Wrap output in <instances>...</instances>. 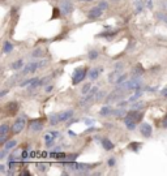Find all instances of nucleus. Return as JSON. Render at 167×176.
I'll return each instance as SVG.
<instances>
[{
	"instance_id": "nucleus-33",
	"label": "nucleus",
	"mask_w": 167,
	"mask_h": 176,
	"mask_svg": "<svg viewBox=\"0 0 167 176\" xmlns=\"http://www.w3.org/2000/svg\"><path fill=\"white\" fill-rule=\"evenodd\" d=\"M125 80H127V76L123 74V76H120V78L118 80V82H116V84H123V81H125Z\"/></svg>"
},
{
	"instance_id": "nucleus-12",
	"label": "nucleus",
	"mask_w": 167,
	"mask_h": 176,
	"mask_svg": "<svg viewBox=\"0 0 167 176\" xmlns=\"http://www.w3.org/2000/svg\"><path fill=\"white\" fill-rule=\"evenodd\" d=\"M124 123H125V126H127V128L129 129V130H133V129L136 128V122H133V120L129 119V118H125V119H124Z\"/></svg>"
},
{
	"instance_id": "nucleus-1",
	"label": "nucleus",
	"mask_w": 167,
	"mask_h": 176,
	"mask_svg": "<svg viewBox=\"0 0 167 176\" xmlns=\"http://www.w3.org/2000/svg\"><path fill=\"white\" fill-rule=\"evenodd\" d=\"M25 125H26V118L25 116L18 118L14 122V124L12 125V132L13 133H20V132L25 128Z\"/></svg>"
},
{
	"instance_id": "nucleus-39",
	"label": "nucleus",
	"mask_w": 167,
	"mask_h": 176,
	"mask_svg": "<svg viewBox=\"0 0 167 176\" xmlns=\"http://www.w3.org/2000/svg\"><path fill=\"white\" fill-rule=\"evenodd\" d=\"M51 134H52V137H54V138H56V137L59 136V133H58V132H51Z\"/></svg>"
},
{
	"instance_id": "nucleus-27",
	"label": "nucleus",
	"mask_w": 167,
	"mask_h": 176,
	"mask_svg": "<svg viewBox=\"0 0 167 176\" xmlns=\"http://www.w3.org/2000/svg\"><path fill=\"white\" fill-rule=\"evenodd\" d=\"M37 167L39 171H46V167H47V164H44V163H37Z\"/></svg>"
},
{
	"instance_id": "nucleus-3",
	"label": "nucleus",
	"mask_w": 167,
	"mask_h": 176,
	"mask_svg": "<svg viewBox=\"0 0 167 176\" xmlns=\"http://www.w3.org/2000/svg\"><path fill=\"white\" fill-rule=\"evenodd\" d=\"M85 76H86V69L85 68H77L75 74H73V85L81 82L84 78H85Z\"/></svg>"
},
{
	"instance_id": "nucleus-7",
	"label": "nucleus",
	"mask_w": 167,
	"mask_h": 176,
	"mask_svg": "<svg viewBox=\"0 0 167 176\" xmlns=\"http://www.w3.org/2000/svg\"><path fill=\"white\" fill-rule=\"evenodd\" d=\"M102 12H103L102 8L94 7V8H92L90 10H89V18H98L99 16L102 14Z\"/></svg>"
},
{
	"instance_id": "nucleus-24",
	"label": "nucleus",
	"mask_w": 167,
	"mask_h": 176,
	"mask_svg": "<svg viewBox=\"0 0 167 176\" xmlns=\"http://www.w3.org/2000/svg\"><path fill=\"white\" fill-rule=\"evenodd\" d=\"M110 112H111L110 107H108V106H104V107L101 110V112H99V114H101L102 116H106V115H107V114H110Z\"/></svg>"
},
{
	"instance_id": "nucleus-6",
	"label": "nucleus",
	"mask_w": 167,
	"mask_h": 176,
	"mask_svg": "<svg viewBox=\"0 0 167 176\" xmlns=\"http://www.w3.org/2000/svg\"><path fill=\"white\" fill-rule=\"evenodd\" d=\"M127 118H129V119H132L133 122H140V120L142 119V114H140V112H137V110H132L131 112H128L127 114Z\"/></svg>"
},
{
	"instance_id": "nucleus-30",
	"label": "nucleus",
	"mask_w": 167,
	"mask_h": 176,
	"mask_svg": "<svg viewBox=\"0 0 167 176\" xmlns=\"http://www.w3.org/2000/svg\"><path fill=\"white\" fill-rule=\"evenodd\" d=\"M89 58H90L92 60L93 59H97L98 58V52L97 51H90V52H89Z\"/></svg>"
},
{
	"instance_id": "nucleus-2",
	"label": "nucleus",
	"mask_w": 167,
	"mask_h": 176,
	"mask_svg": "<svg viewBox=\"0 0 167 176\" xmlns=\"http://www.w3.org/2000/svg\"><path fill=\"white\" fill-rule=\"evenodd\" d=\"M60 10H62L63 14L68 16L72 10H73V5H72L69 0H62V2H60Z\"/></svg>"
},
{
	"instance_id": "nucleus-41",
	"label": "nucleus",
	"mask_w": 167,
	"mask_h": 176,
	"mask_svg": "<svg viewBox=\"0 0 167 176\" xmlns=\"http://www.w3.org/2000/svg\"><path fill=\"white\" fill-rule=\"evenodd\" d=\"M119 106H120V107H123V106H127V101H125V102H120V103H119Z\"/></svg>"
},
{
	"instance_id": "nucleus-16",
	"label": "nucleus",
	"mask_w": 167,
	"mask_h": 176,
	"mask_svg": "<svg viewBox=\"0 0 167 176\" xmlns=\"http://www.w3.org/2000/svg\"><path fill=\"white\" fill-rule=\"evenodd\" d=\"M50 157H51V158H55V159H59V161H62V159H64L67 155H65L64 153H58V151H54V153L50 154Z\"/></svg>"
},
{
	"instance_id": "nucleus-8",
	"label": "nucleus",
	"mask_w": 167,
	"mask_h": 176,
	"mask_svg": "<svg viewBox=\"0 0 167 176\" xmlns=\"http://www.w3.org/2000/svg\"><path fill=\"white\" fill-rule=\"evenodd\" d=\"M29 128L31 130H34V132H38V130H41L43 128V124L41 120H33V122H30V126Z\"/></svg>"
},
{
	"instance_id": "nucleus-23",
	"label": "nucleus",
	"mask_w": 167,
	"mask_h": 176,
	"mask_svg": "<svg viewBox=\"0 0 167 176\" xmlns=\"http://www.w3.org/2000/svg\"><path fill=\"white\" fill-rule=\"evenodd\" d=\"M38 80L37 78H30V80H26V81H24V82H21V86H26V85H29V84H35Z\"/></svg>"
},
{
	"instance_id": "nucleus-28",
	"label": "nucleus",
	"mask_w": 167,
	"mask_h": 176,
	"mask_svg": "<svg viewBox=\"0 0 167 176\" xmlns=\"http://www.w3.org/2000/svg\"><path fill=\"white\" fill-rule=\"evenodd\" d=\"M144 4H145V7H146L148 9H152V7H153L152 0H144Z\"/></svg>"
},
{
	"instance_id": "nucleus-40",
	"label": "nucleus",
	"mask_w": 167,
	"mask_h": 176,
	"mask_svg": "<svg viewBox=\"0 0 167 176\" xmlns=\"http://www.w3.org/2000/svg\"><path fill=\"white\" fill-rule=\"evenodd\" d=\"M163 126H165V128H167V115H166V118L163 120Z\"/></svg>"
},
{
	"instance_id": "nucleus-36",
	"label": "nucleus",
	"mask_w": 167,
	"mask_h": 176,
	"mask_svg": "<svg viewBox=\"0 0 167 176\" xmlns=\"http://www.w3.org/2000/svg\"><path fill=\"white\" fill-rule=\"evenodd\" d=\"M27 158V151H22V159H26Z\"/></svg>"
},
{
	"instance_id": "nucleus-22",
	"label": "nucleus",
	"mask_w": 167,
	"mask_h": 176,
	"mask_svg": "<svg viewBox=\"0 0 167 176\" xmlns=\"http://www.w3.org/2000/svg\"><path fill=\"white\" fill-rule=\"evenodd\" d=\"M22 65H24V63H22V60H17V62H14L13 64H12V68L13 69H20Z\"/></svg>"
},
{
	"instance_id": "nucleus-42",
	"label": "nucleus",
	"mask_w": 167,
	"mask_h": 176,
	"mask_svg": "<svg viewBox=\"0 0 167 176\" xmlns=\"http://www.w3.org/2000/svg\"><path fill=\"white\" fill-rule=\"evenodd\" d=\"M5 94H7V90H3L2 93H0V97H4Z\"/></svg>"
},
{
	"instance_id": "nucleus-20",
	"label": "nucleus",
	"mask_w": 167,
	"mask_h": 176,
	"mask_svg": "<svg viewBox=\"0 0 167 176\" xmlns=\"http://www.w3.org/2000/svg\"><path fill=\"white\" fill-rule=\"evenodd\" d=\"M16 144H17V142H16L14 140H12V141H8L7 144L4 145V149H5V150H9V149H12V147H14V146H16Z\"/></svg>"
},
{
	"instance_id": "nucleus-5",
	"label": "nucleus",
	"mask_w": 167,
	"mask_h": 176,
	"mask_svg": "<svg viewBox=\"0 0 167 176\" xmlns=\"http://www.w3.org/2000/svg\"><path fill=\"white\" fill-rule=\"evenodd\" d=\"M140 130H141V134L144 137H150V136H152V126H150L148 123L141 124Z\"/></svg>"
},
{
	"instance_id": "nucleus-25",
	"label": "nucleus",
	"mask_w": 167,
	"mask_h": 176,
	"mask_svg": "<svg viewBox=\"0 0 167 176\" xmlns=\"http://www.w3.org/2000/svg\"><path fill=\"white\" fill-rule=\"evenodd\" d=\"M112 114L115 115V116H124L125 111H123V110H116V111H112Z\"/></svg>"
},
{
	"instance_id": "nucleus-13",
	"label": "nucleus",
	"mask_w": 167,
	"mask_h": 176,
	"mask_svg": "<svg viewBox=\"0 0 167 176\" xmlns=\"http://www.w3.org/2000/svg\"><path fill=\"white\" fill-rule=\"evenodd\" d=\"M102 145H103V147L106 150H112L114 149V144L108 138H103L102 140Z\"/></svg>"
},
{
	"instance_id": "nucleus-17",
	"label": "nucleus",
	"mask_w": 167,
	"mask_h": 176,
	"mask_svg": "<svg viewBox=\"0 0 167 176\" xmlns=\"http://www.w3.org/2000/svg\"><path fill=\"white\" fill-rule=\"evenodd\" d=\"M31 56H34V58H42L43 56V50L42 48H37V50H34L31 52Z\"/></svg>"
},
{
	"instance_id": "nucleus-4",
	"label": "nucleus",
	"mask_w": 167,
	"mask_h": 176,
	"mask_svg": "<svg viewBox=\"0 0 167 176\" xmlns=\"http://www.w3.org/2000/svg\"><path fill=\"white\" fill-rule=\"evenodd\" d=\"M8 132H9V126L7 124H4L0 126V144H4L8 138Z\"/></svg>"
},
{
	"instance_id": "nucleus-34",
	"label": "nucleus",
	"mask_w": 167,
	"mask_h": 176,
	"mask_svg": "<svg viewBox=\"0 0 167 176\" xmlns=\"http://www.w3.org/2000/svg\"><path fill=\"white\" fill-rule=\"evenodd\" d=\"M98 7H99V8H102V9H106V8L108 7V5H107V3H106V2H101V3H99Z\"/></svg>"
},
{
	"instance_id": "nucleus-21",
	"label": "nucleus",
	"mask_w": 167,
	"mask_h": 176,
	"mask_svg": "<svg viewBox=\"0 0 167 176\" xmlns=\"http://www.w3.org/2000/svg\"><path fill=\"white\" fill-rule=\"evenodd\" d=\"M50 122H51V124H58L59 122H60V119H59V115H51V118H50Z\"/></svg>"
},
{
	"instance_id": "nucleus-45",
	"label": "nucleus",
	"mask_w": 167,
	"mask_h": 176,
	"mask_svg": "<svg viewBox=\"0 0 167 176\" xmlns=\"http://www.w3.org/2000/svg\"><path fill=\"white\" fill-rule=\"evenodd\" d=\"M69 134L71 136H76V133H75V132H72V130H69Z\"/></svg>"
},
{
	"instance_id": "nucleus-43",
	"label": "nucleus",
	"mask_w": 167,
	"mask_h": 176,
	"mask_svg": "<svg viewBox=\"0 0 167 176\" xmlns=\"http://www.w3.org/2000/svg\"><path fill=\"white\" fill-rule=\"evenodd\" d=\"M4 170H5V167H4V166H0V171L4 172Z\"/></svg>"
},
{
	"instance_id": "nucleus-29",
	"label": "nucleus",
	"mask_w": 167,
	"mask_h": 176,
	"mask_svg": "<svg viewBox=\"0 0 167 176\" xmlns=\"http://www.w3.org/2000/svg\"><path fill=\"white\" fill-rule=\"evenodd\" d=\"M137 146H141V144H138V142H136V144H135V142H133V144H129V146H128V147H129L131 150H137Z\"/></svg>"
},
{
	"instance_id": "nucleus-18",
	"label": "nucleus",
	"mask_w": 167,
	"mask_h": 176,
	"mask_svg": "<svg viewBox=\"0 0 167 176\" xmlns=\"http://www.w3.org/2000/svg\"><path fill=\"white\" fill-rule=\"evenodd\" d=\"M98 74H99V69H92L90 73H89V77H90L92 80H97Z\"/></svg>"
},
{
	"instance_id": "nucleus-32",
	"label": "nucleus",
	"mask_w": 167,
	"mask_h": 176,
	"mask_svg": "<svg viewBox=\"0 0 167 176\" xmlns=\"http://www.w3.org/2000/svg\"><path fill=\"white\" fill-rule=\"evenodd\" d=\"M140 97H141V93H136V94L133 95V97H131V99H129V101H132V102H133V101L138 99V98H140Z\"/></svg>"
},
{
	"instance_id": "nucleus-15",
	"label": "nucleus",
	"mask_w": 167,
	"mask_h": 176,
	"mask_svg": "<svg viewBox=\"0 0 167 176\" xmlns=\"http://www.w3.org/2000/svg\"><path fill=\"white\" fill-rule=\"evenodd\" d=\"M142 73H144V69L141 68V65H137L136 68L132 69V74H133V77H140Z\"/></svg>"
},
{
	"instance_id": "nucleus-14",
	"label": "nucleus",
	"mask_w": 167,
	"mask_h": 176,
	"mask_svg": "<svg viewBox=\"0 0 167 176\" xmlns=\"http://www.w3.org/2000/svg\"><path fill=\"white\" fill-rule=\"evenodd\" d=\"M119 78H120V74L118 72H112V73L108 76V81L111 82V84H116Z\"/></svg>"
},
{
	"instance_id": "nucleus-19",
	"label": "nucleus",
	"mask_w": 167,
	"mask_h": 176,
	"mask_svg": "<svg viewBox=\"0 0 167 176\" xmlns=\"http://www.w3.org/2000/svg\"><path fill=\"white\" fill-rule=\"evenodd\" d=\"M3 50H4V52H5V54H9L10 51L13 50V46L10 45L9 42H5V43H4V48H3Z\"/></svg>"
},
{
	"instance_id": "nucleus-10",
	"label": "nucleus",
	"mask_w": 167,
	"mask_h": 176,
	"mask_svg": "<svg viewBox=\"0 0 167 176\" xmlns=\"http://www.w3.org/2000/svg\"><path fill=\"white\" fill-rule=\"evenodd\" d=\"M7 111L10 114V115H13L18 111V103H16V102H10L7 104Z\"/></svg>"
},
{
	"instance_id": "nucleus-11",
	"label": "nucleus",
	"mask_w": 167,
	"mask_h": 176,
	"mask_svg": "<svg viewBox=\"0 0 167 176\" xmlns=\"http://www.w3.org/2000/svg\"><path fill=\"white\" fill-rule=\"evenodd\" d=\"M72 116H73V111H71V110H68V111H64V112H62V114H59L60 122H67V120L71 119Z\"/></svg>"
},
{
	"instance_id": "nucleus-38",
	"label": "nucleus",
	"mask_w": 167,
	"mask_h": 176,
	"mask_svg": "<svg viewBox=\"0 0 167 176\" xmlns=\"http://www.w3.org/2000/svg\"><path fill=\"white\" fill-rule=\"evenodd\" d=\"M162 95L167 98V87H166V89H163V90H162Z\"/></svg>"
},
{
	"instance_id": "nucleus-9",
	"label": "nucleus",
	"mask_w": 167,
	"mask_h": 176,
	"mask_svg": "<svg viewBox=\"0 0 167 176\" xmlns=\"http://www.w3.org/2000/svg\"><path fill=\"white\" fill-rule=\"evenodd\" d=\"M37 68H38V63H30V64H27L26 67L24 68V70H22V74H27V73H30V72H34Z\"/></svg>"
},
{
	"instance_id": "nucleus-31",
	"label": "nucleus",
	"mask_w": 167,
	"mask_h": 176,
	"mask_svg": "<svg viewBox=\"0 0 167 176\" xmlns=\"http://www.w3.org/2000/svg\"><path fill=\"white\" fill-rule=\"evenodd\" d=\"M142 106H144L142 102H140V103H135V104H133V107H132V110H140V108H142Z\"/></svg>"
},
{
	"instance_id": "nucleus-44",
	"label": "nucleus",
	"mask_w": 167,
	"mask_h": 176,
	"mask_svg": "<svg viewBox=\"0 0 167 176\" xmlns=\"http://www.w3.org/2000/svg\"><path fill=\"white\" fill-rule=\"evenodd\" d=\"M46 90H47V91H51V90H52V86H48Z\"/></svg>"
},
{
	"instance_id": "nucleus-37",
	"label": "nucleus",
	"mask_w": 167,
	"mask_h": 176,
	"mask_svg": "<svg viewBox=\"0 0 167 176\" xmlns=\"http://www.w3.org/2000/svg\"><path fill=\"white\" fill-rule=\"evenodd\" d=\"M77 155H68V161H75V158Z\"/></svg>"
},
{
	"instance_id": "nucleus-35",
	"label": "nucleus",
	"mask_w": 167,
	"mask_h": 176,
	"mask_svg": "<svg viewBox=\"0 0 167 176\" xmlns=\"http://www.w3.org/2000/svg\"><path fill=\"white\" fill-rule=\"evenodd\" d=\"M108 164H110V166H114V164H115V159H114V158H111L110 161H108Z\"/></svg>"
},
{
	"instance_id": "nucleus-46",
	"label": "nucleus",
	"mask_w": 167,
	"mask_h": 176,
	"mask_svg": "<svg viewBox=\"0 0 167 176\" xmlns=\"http://www.w3.org/2000/svg\"><path fill=\"white\" fill-rule=\"evenodd\" d=\"M165 22L167 24V13H166V16H165Z\"/></svg>"
},
{
	"instance_id": "nucleus-26",
	"label": "nucleus",
	"mask_w": 167,
	"mask_h": 176,
	"mask_svg": "<svg viewBox=\"0 0 167 176\" xmlns=\"http://www.w3.org/2000/svg\"><path fill=\"white\" fill-rule=\"evenodd\" d=\"M92 87V84H85V86L82 87V94H88V91L90 90Z\"/></svg>"
}]
</instances>
